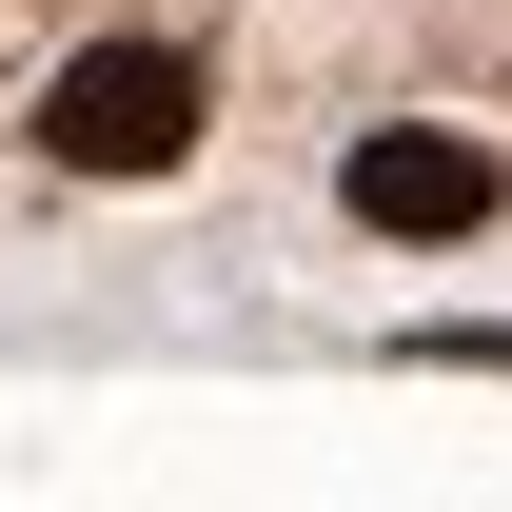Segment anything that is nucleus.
<instances>
[{
	"instance_id": "f257e3e1",
	"label": "nucleus",
	"mask_w": 512,
	"mask_h": 512,
	"mask_svg": "<svg viewBox=\"0 0 512 512\" xmlns=\"http://www.w3.org/2000/svg\"><path fill=\"white\" fill-rule=\"evenodd\" d=\"M40 158H60V178H158V158H197V60H178V40H99V60H60Z\"/></svg>"
},
{
	"instance_id": "f03ea898",
	"label": "nucleus",
	"mask_w": 512,
	"mask_h": 512,
	"mask_svg": "<svg viewBox=\"0 0 512 512\" xmlns=\"http://www.w3.org/2000/svg\"><path fill=\"white\" fill-rule=\"evenodd\" d=\"M355 217L375 237H473L493 217V158L473 138H355Z\"/></svg>"
}]
</instances>
